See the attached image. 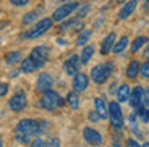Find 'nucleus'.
I'll list each match as a JSON object with an SVG mask.
<instances>
[{"label":"nucleus","mask_w":149,"mask_h":147,"mask_svg":"<svg viewBox=\"0 0 149 147\" xmlns=\"http://www.w3.org/2000/svg\"><path fill=\"white\" fill-rule=\"evenodd\" d=\"M15 132H16V141H19L23 144L29 142L31 136L39 132V121H34L31 118H24L18 123Z\"/></svg>","instance_id":"1"},{"label":"nucleus","mask_w":149,"mask_h":147,"mask_svg":"<svg viewBox=\"0 0 149 147\" xmlns=\"http://www.w3.org/2000/svg\"><path fill=\"white\" fill-rule=\"evenodd\" d=\"M41 105H42V108H45V110H49V112H52V110H57L58 107L63 105V99L60 97L58 92L45 91L44 96H42V99H41Z\"/></svg>","instance_id":"2"},{"label":"nucleus","mask_w":149,"mask_h":147,"mask_svg":"<svg viewBox=\"0 0 149 147\" xmlns=\"http://www.w3.org/2000/svg\"><path fill=\"white\" fill-rule=\"evenodd\" d=\"M112 70H113V65L112 63H105V65H97L93 68L91 71V78L96 84H102V83L107 81V78L110 76Z\"/></svg>","instance_id":"3"},{"label":"nucleus","mask_w":149,"mask_h":147,"mask_svg":"<svg viewBox=\"0 0 149 147\" xmlns=\"http://www.w3.org/2000/svg\"><path fill=\"white\" fill-rule=\"evenodd\" d=\"M109 118H110V123L113 128H122L123 126V113L118 102L109 103Z\"/></svg>","instance_id":"4"},{"label":"nucleus","mask_w":149,"mask_h":147,"mask_svg":"<svg viewBox=\"0 0 149 147\" xmlns=\"http://www.w3.org/2000/svg\"><path fill=\"white\" fill-rule=\"evenodd\" d=\"M78 8V3L76 2H70V3H65L62 7H58L52 15V21H62L67 16H70V13H73L74 10Z\"/></svg>","instance_id":"5"},{"label":"nucleus","mask_w":149,"mask_h":147,"mask_svg":"<svg viewBox=\"0 0 149 147\" xmlns=\"http://www.w3.org/2000/svg\"><path fill=\"white\" fill-rule=\"evenodd\" d=\"M52 28V19L50 18H44V19H41V21L36 24V28H34L33 31H29V33L26 34L24 37H29V39H36V37H39V36H42L44 33H47L49 29Z\"/></svg>","instance_id":"6"},{"label":"nucleus","mask_w":149,"mask_h":147,"mask_svg":"<svg viewBox=\"0 0 149 147\" xmlns=\"http://www.w3.org/2000/svg\"><path fill=\"white\" fill-rule=\"evenodd\" d=\"M49 53H50V50H49L47 47H44V45L36 47L33 52H31V58L36 62L37 68H42V66L45 65V58L49 57Z\"/></svg>","instance_id":"7"},{"label":"nucleus","mask_w":149,"mask_h":147,"mask_svg":"<svg viewBox=\"0 0 149 147\" xmlns=\"http://www.w3.org/2000/svg\"><path fill=\"white\" fill-rule=\"evenodd\" d=\"M54 86V78L50 76L49 73H42L39 74V78H37V83H36V87L37 91L41 92H45V91H50Z\"/></svg>","instance_id":"8"},{"label":"nucleus","mask_w":149,"mask_h":147,"mask_svg":"<svg viewBox=\"0 0 149 147\" xmlns=\"http://www.w3.org/2000/svg\"><path fill=\"white\" fill-rule=\"evenodd\" d=\"M10 108L15 112H21L24 110V107H26V96L23 94V92H16L15 96L10 99Z\"/></svg>","instance_id":"9"},{"label":"nucleus","mask_w":149,"mask_h":147,"mask_svg":"<svg viewBox=\"0 0 149 147\" xmlns=\"http://www.w3.org/2000/svg\"><path fill=\"white\" fill-rule=\"evenodd\" d=\"M83 136H84L86 142H89L91 146H101L102 144V137L101 134L93 128H84L83 129Z\"/></svg>","instance_id":"10"},{"label":"nucleus","mask_w":149,"mask_h":147,"mask_svg":"<svg viewBox=\"0 0 149 147\" xmlns=\"http://www.w3.org/2000/svg\"><path fill=\"white\" fill-rule=\"evenodd\" d=\"M79 63H81V58H79L78 55H71L70 58L65 62V65H63V68H65V71H67V74H70V76H74V74L78 73Z\"/></svg>","instance_id":"11"},{"label":"nucleus","mask_w":149,"mask_h":147,"mask_svg":"<svg viewBox=\"0 0 149 147\" xmlns=\"http://www.w3.org/2000/svg\"><path fill=\"white\" fill-rule=\"evenodd\" d=\"M88 84H89V78L86 76L84 73H76L73 79V89L76 92H83L88 89Z\"/></svg>","instance_id":"12"},{"label":"nucleus","mask_w":149,"mask_h":147,"mask_svg":"<svg viewBox=\"0 0 149 147\" xmlns=\"http://www.w3.org/2000/svg\"><path fill=\"white\" fill-rule=\"evenodd\" d=\"M141 99H143V87L136 86V87H134L133 91L130 92L128 102H130V105L133 107V108H138V107L141 105Z\"/></svg>","instance_id":"13"},{"label":"nucleus","mask_w":149,"mask_h":147,"mask_svg":"<svg viewBox=\"0 0 149 147\" xmlns=\"http://www.w3.org/2000/svg\"><path fill=\"white\" fill-rule=\"evenodd\" d=\"M94 107H96V112H97V115H99V118H107L109 116V107L105 105L102 97H96V99H94Z\"/></svg>","instance_id":"14"},{"label":"nucleus","mask_w":149,"mask_h":147,"mask_svg":"<svg viewBox=\"0 0 149 147\" xmlns=\"http://www.w3.org/2000/svg\"><path fill=\"white\" fill-rule=\"evenodd\" d=\"M136 0H131V2H128V3H125L122 7V10L118 11V18L120 19H125V18H128V16L131 15V13H133L134 11V8H136Z\"/></svg>","instance_id":"15"},{"label":"nucleus","mask_w":149,"mask_h":147,"mask_svg":"<svg viewBox=\"0 0 149 147\" xmlns=\"http://www.w3.org/2000/svg\"><path fill=\"white\" fill-rule=\"evenodd\" d=\"M113 42H115V33H110L104 41H102V45H101V52L102 55H107L109 52L113 49Z\"/></svg>","instance_id":"16"},{"label":"nucleus","mask_w":149,"mask_h":147,"mask_svg":"<svg viewBox=\"0 0 149 147\" xmlns=\"http://www.w3.org/2000/svg\"><path fill=\"white\" fill-rule=\"evenodd\" d=\"M36 70H37V65L31 57H28V58H24L21 62V71H24V73H33Z\"/></svg>","instance_id":"17"},{"label":"nucleus","mask_w":149,"mask_h":147,"mask_svg":"<svg viewBox=\"0 0 149 147\" xmlns=\"http://www.w3.org/2000/svg\"><path fill=\"white\" fill-rule=\"evenodd\" d=\"M139 68H141V65H139L136 60H133V62L128 65V68H127V76L130 78V79H134V78L138 76V73H139Z\"/></svg>","instance_id":"18"},{"label":"nucleus","mask_w":149,"mask_h":147,"mask_svg":"<svg viewBox=\"0 0 149 147\" xmlns=\"http://www.w3.org/2000/svg\"><path fill=\"white\" fill-rule=\"evenodd\" d=\"M128 97H130V87H128V84H122L117 91V99H118V102H127Z\"/></svg>","instance_id":"19"},{"label":"nucleus","mask_w":149,"mask_h":147,"mask_svg":"<svg viewBox=\"0 0 149 147\" xmlns=\"http://www.w3.org/2000/svg\"><path fill=\"white\" fill-rule=\"evenodd\" d=\"M93 53H94V47H93V45H86V47L83 49V53H81V57H79L83 65H86V63L89 62L91 57H93Z\"/></svg>","instance_id":"20"},{"label":"nucleus","mask_w":149,"mask_h":147,"mask_svg":"<svg viewBox=\"0 0 149 147\" xmlns=\"http://www.w3.org/2000/svg\"><path fill=\"white\" fill-rule=\"evenodd\" d=\"M144 44H148V37H144V36H138V37H136V39L133 41V44H131V47H130V49H131V52L134 53V52H138Z\"/></svg>","instance_id":"21"},{"label":"nucleus","mask_w":149,"mask_h":147,"mask_svg":"<svg viewBox=\"0 0 149 147\" xmlns=\"http://www.w3.org/2000/svg\"><path fill=\"white\" fill-rule=\"evenodd\" d=\"M21 52H10V53H7V57H5V62L8 63V65H15V63H18L19 60H21Z\"/></svg>","instance_id":"22"},{"label":"nucleus","mask_w":149,"mask_h":147,"mask_svg":"<svg viewBox=\"0 0 149 147\" xmlns=\"http://www.w3.org/2000/svg\"><path fill=\"white\" fill-rule=\"evenodd\" d=\"M127 45H128V37L123 36L117 44H113V49H112V50L115 52V53H120V52H123L125 49H127Z\"/></svg>","instance_id":"23"},{"label":"nucleus","mask_w":149,"mask_h":147,"mask_svg":"<svg viewBox=\"0 0 149 147\" xmlns=\"http://www.w3.org/2000/svg\"><path fill=\"white\" fill-rule=\"evenodd\" d=\"M67 103L70 105V108H78V105H79L78 96H76L74 92H68V96H67Z\"/></svg>","instance_id":"24"},{"label":"nucleus","mask_w":149,"mask_h":147,"mask_svg":"<svg viewBox=\"0 0 149 147\" xmlns=\"http://www.w3.org/2000/svg\"><path fill=\"white\" fill-rule=\"evenodd\" d=\"M89 37H91V31H83V33L79 34V37L76 39V44H78V45H84L86 42L89 41Z\"/></svg>","instance_id":"25"},{"label":"nucleus","mask_w":149,"mask_h":147,"mask_svg":"<svg viewBox=\"0 0 149 147\" xmlns=\"http://www.w3.org/2000/svg\"><path fill=\"white\" fill-rule=\"evenodd\" d=\"M136 110H138V115L141 116L143 121L148 123L149 121V110H148V107H138Z\"/></svg>","instance_id":"26"},{"label":"nucleus","mask_w":149,"mask_h":147,"mask_svg":"<svg viewBox=\"0 0 149 147\" xmlns=\"http://www.w3.org/2000/svg\"><path fill=\"white\" fill-rule=\"evenodd\" d=\"M36 16H37L36 11H31V13H28V15L23 16V23H24V24H29V23H33L34 19H36Z\"/></svg>","instance_id":"27"},{"label":"nucleus","mask_w":149,"mask_h":147,"mask_svg":"<svg viewBox=\"0 0 149 147\" xmlns=\"http://www.w3.org/2000/svg\"><path fill=\"white\" fill-rule=\"evenodd\" d=\"M139 73H141L144 78H149V62L143 63V66L139 68Z\"/></svg>","instance_id":"28"},{"label":"nucleus","mask_w":149,"mask_h":147,"mask_svg":"<svg viewBox=\"0 0 149 147\" xmlns=\"http://www.w3.org/2000/svg\"><path fill=\"white\" fill-rule=\"evenodd\" d=\"M45 147H60V139L58 137H52V139H49Z\"/></svg>","instance_id":"29"},{"label":"nucleus","mask_w":149,"mask_h":147,"mask_svg":"<svg viewBox=\"0 0 149 147\" xmlns=\"http://www.w3.org/2000/svg\"><path fill=\"white\" fill-rule=\"evenodd\" d=\"M141 103L144 107H149V89L143 91V99H141Z\"/></svg>","instance_id":"30"},{"label":"nucleus","mask_w":149,"mask_h":147,"mask_svg":"<svg viewBox=\"0 0 149 147\" xmlns=\"http://www.w3.org/2000/svg\"><path fill=\"white\" fill-rule=\"evenodd\" d=\"M7 92H8V84H5V83H0V97H3Z\"/></svg>","instance_id":"31"},{"label":"nucleus","mask_w":149,"mask_h":147,"mask_svg":"<svg viewBox=\"0 0 149 147\" xmlns=\"http://www.w3.org/2000/svg\"><path fill=\"white\" fill-rule=\"evenodd\" d=\"M76 19H78V18H76ZM76 19H70L68 23H65V24H62V26H60V29H62V31H65V29H68V28H71V26L74 24V21H76Z\"/></svg>","instance_id":"32"},{"label":"nucleus","mask_w":149,"mask_h":147,"mask_svg":"<svg viewBox=\"0 0 149 147\" xmlns=\"http://www.w3.org/2000/svg\"><path fill=\"white\" fill-rule=\"evenodd\" d=\"M29 0H11V3L15 5V7H23V5H26Z\"/></svg>","instance_id":"33"},{"label":"nucleus","mask_w":149,"mask_h":147,"mask_svg":"<svg viewBox=\"0 0 149 147\" xmlns=\"http://www.w3.org/2000/svg\"><path fill=\"white\" fill-rule=\"evenodd\" d=\"M88 10H89V7H88V5H83V8L78 11V18H81V16H84L86 13H88Z\"/></svg>","instance_id":"34"},{"label":"nucleus","mask_w":149,"mask_h":147,"mask_svg":"<svg viewBox=\"0 0 149 147\" xmlns=\"http://www.w3.org/2000/svg\"><path fill=\"white\" fill-rule=\"evenodd\" d=\"M29 147H45V144L42 142V139H36V141H34V142L31 144Z\"/></svg>","instance_id":"35"},{"label":"nucleus","mask_w":149,"mask_h":147,"mask_svg":"<svg viewBox=\"0 0 149 147\" xmlns=\"http://www.w3.org/2000/svg\"><path fill=\"white\" fill-rule=\"evenodd\" d=\"M127 147H141V146H139V144L136 142V141H133V139H128V141H127Z\"/></svg>","instance_id":"36"},{"label":"nucleus","mask_w":149,"mask_h":147,"mask_svg":"<svg viewBox=\"0 0 149 147\" xmlns=\"http://www.w3.org/2000/svg\"><path fill=\"white\" fill-rule=\"evenodd\" d=\"M97 118H99V115H97V112H93V113L89 115V120H93V121H94V120H97Z\"/></svg>","instance_id":"37"},{"label":"nucleus","mask_w":149,"mask_h":147,"mask_svg":"<svg viewBox=\"0 0 149 147\" xmlns=\"http://www.w3.org/2000/svg\"><path fill=\"white\" fill-rule=\"evenodd\" d=\"M144 57H146V58H149V44L146 45V50H144Z\"/></svg>","instance_id":"38"},{"label":"nucleus","mask_w":149,"mask_h":147,"mask_svg":"<svg viewBox=\"0 0 149 147\" xmlns=\"http://www.w3.org/2000/svg\"><path fill=\"white\" fill-rule=\"evenodd\" d=\"M144 8L149 11V0H146V2H144Z\"/></svg>","instance_id":"39"},{"label":"nucleus","mask_w":149,"mask_h":147,"mask_svg":"<svg viewBox=\"0 0 149 147\" xmlns=\"http://www.w3.org/2000/svg\"><path fill=\"white\" fill-rule=\"evenodd\" d=\"M3 26H7V21H5V23H0V29H2Z\"/></svg>","instance_id":"40"},{"label":"nucleus","mask_w":149,"mask_h":147,"mask_svg":"<svg viewBox=\"0 0 149 147\" xmlns=\"http://www.w3.org/2000/svg\"><path fill=\"white\" fill-rule=\"evenodd\" d=\"M143 147H149V142H146V144H143Z\"/></svg>","instance_id":"41"},{"label":"nucleus","mask_w":149,"mask_h":147,"mask_svg":"<svg viewBox=\"0 0 149 147\" xmlns=\"http://www.w3.org/2000/svg\"><path fill=\"white\" fill-rule=\"evenodd\" d=\"M2 146H3V142H2V137H0V147H2Z\"/></svg>","instance_id":"42"},{"label":"nucleus","mask_w":149,"mask_h":147,"mask_svg":"<svg viewBox=\"0 0 149 147\" xmlns=\"http://www.w3.org/2000/svg\"><path fill=\"white\" fill-rule=\"evenodd\" d=\"M113 147H120V146H118V144H113Z\"/></svg>","instance_id":"43"}]
</instances>
